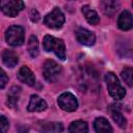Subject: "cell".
Masks as SVG:
<instances>
[{
    "mask_svg": "<svg viewBox=\"0 0 133 133\" xmlns=\"http://www.w3.org/2000/svg\"><path fill=\"white\" fill-rule=\"evenodd\" d=\"M43 47L47 52H54L59 59H65V46L62 39L56 38L52 35H46L43 39Z\"/></svg>",
    "mask_w": 133,
    "mask_h": 133,
    "instance_id": "obj_1",
    "label": "cell"
},
{
    "mask_svg": "<svg viewBox=\"0 0 133 133\" xmlns=\"http://www.w3.org/2000/svg\"><path fill=\"white\" fill-rule=\"evenodd\" d=\"M105 81L107 84L108 92L114 100H122L125 97L126 90L119 83L117 77L112 72H108L105 75Z\"/></svg>",
    "mask_w": 133,
    "mask_h": 133,
    "instance_id": "obj_2",
    "label": "cell"
},
{
    "mask_svg": "<svg viewBox=\"0 0 133 133\" xmlns=\"http://www.w3.org/2000/svg\"><path fill=\"white\" fill-rule=\"evenodd\" d=\"M24 34L23 27L12 25L5 32V41L11 47H19L24 43Z\"/></svg>",
    "mask_w": 133,
    "mask_h": 133,
    "instance_id": "obj_3",
    "label": "cell"
},
{
    "mask_svg": "<svg viewBox=\"0 0 133 133\" xmlns=\"http://www.w3.org/2000/svg\"><path fill=\"white\" fill-rule=\"evenodd\" d=\"M61 74V66L52 59L45 61L43 65V75L48 82H55Z\"/></svg>",
    "mask_w": 133,
    "mask_h": 133,
    "instance_id": "obj_4",
    "label": "cell"
},
{
    "mask_svg": "<svg viewBox=\"0 0 133 133\" xmlns=\"http://www.w3.org/2000/svg\"><path fill=\"white\" fill-rule=\"evenodd\" d=\"M64 21H65L64 15L58 7L53 8V10L51 12H49L48 15H46V17L44 19L45 25H47L49 28H52V29L61 28Z\"/></svg>",
    "mask_w": 133,
    "mask_h": 133,
    "instance_id": "obj_5",
    "label": "cell"
},
{
    "mask_svg": "<svg viewBox=\"0 0 133 133\" xmlns=\"http://www.w3.org/2000/svg\"><path fill=\"white\" fill-rule=\"evenodd\" d=\"M24 8L22 0H0V9L8 17H16Z\"/></svg>",
    "mask_w": 133,
    "mask_h": 133,
    "instance_id": "obj_6",
    "label": "cell"
},
{
    "mask_svg": "<svg viewBox=\"0 0 133 133\" xmlns=\"http://www.w3.org/2000/svg\"><path fill=\"white\" fill-rule=\"evenodd\" d=\"M57 103L62 110L68 111V112H73L78 108L77 98L71 92L61 94L57 99Z\"/></svg>",
    "mask_w": 133,
    "mask_h": 133,
    "instance_id": "obj_7",
    "label": "cell"
},
{
    "mask_svg": "<svg viewBox=\"0 0 133 133\" xmlns=\"http://www.w3.org/2000/svg\"><path fill=\"white\" fill-rule=\"evenodd\" d=\"M77 41L84 46H92L96 42V35L94 32L85 29V28H78L75 32Z\"/></svg>",
    "mask_w": 133,
    "mask_h": 133,
    "instance_id": "obj_8",
    "label": "cell"
},
{
    "mask_svg": "<svg viewBox=\"0 0 133 133\" xmlns=\"http://www.w3.org/2000/svg\"><path fill=\"white\" fill-rule=\"evenodd\" d=\"M47 108V103L44 99L38 97L37 95H32L29 100V104L27 106L28 111L30 112H41L46 110Z\"/></svg>",
    "mask_w": 133,
    "mask_h": 133,
    "instance_id": "obj_9",
    "label": "cell"
},
{
    "mask_svg": "<svg viewBox=\"0 0 133 133\" xmlns=\"http://www.w3.org/2000/svg\"><path fill=\"white\" fill-rule=\"evenodd\" d=\"M121 7L119 0H102L101 2V8L104 15L107 17H112L116 14V11Z\"/></svg>",
    "mask_w": 133,
    "mask_h": 133,
    "instance_id": "obj_10",
    "label": "cell"
},
{
    "mask_svg": "<svg viewBox=\"0 0 133 133\" xmlns=\"http://www.w3.org/2000/svg\"><path fill=\"white\" fill-rule=\"evenodd\" d=\"M17 76H18V79L21 82H23V83H25V84H27L29 86H32L34 84V82H35V78H34V75L32 73V71L26 65L22 66L19 70Z\"/></svg>",
    "mask_w": 133,
    "mask_h": 133,
    "instance_id": "obj_11",
    "label": "cell"
},
{
    "mask_svg": "<svg viewBox=\"0 0 133 133\" xmlns=\"http://www.w3.org/2000/svg\"><path fill=\"white\" fill-rule=\"evenodd\" d=\"M132 25H133V22H132V15L129 10H124L119 17H118V20H117V26L119 29L126 31V30H129L132 28Z\"/></svg>",
    "mask_w": 133,
    "mask_h": 133,
    "instance_id": "obj_12",
    "label": "cell"
},
{
    "mask_svg": "<svg viewBox=\"0 0 133 133\" xmlns=\"http://www.w3.org/2000/svg\"><path fill=\"white\" fill-rule=\"evenodd\" d=\"M1 58H2L3 63L6 66H8V68H14L18 63V61H19L18 55L14 51L7 50V49L3 50L2 54H1Z\"/></svg>",
    "mask_w": 133,
    "mask_h": 133,
    "instance_id": "obj_13",
    "label": "cell"
},
{
    "mask_svg": "<svg viewBox=\"0 0 133 133\" xmlns=\"http://www.w3.org/2000/svg\"><path fill=\"white\" fill-rule=\"evenodd\" d=\"M81 10H82V14L84 15L86 21H87L89 24H91V25H97V24H99V22H100V17H99V15L97 14L96 10L91 9L88 5L82 6Z\"/></svg>",
    "mask_w": 133,
    "mask_h": 133,
    "instance_id": "obj_14",
    "label": "cell"
},
{
    "mask_svg": "<svg viewBox=\"0 0 133 133\" xmlns=\"http://www.w3.org/2000/svg\"><path fill=\"white\" fill-rule=\"evenodd\" d=\"M94 127H95L96 132H98V133H109V132H112L111 125L109 124V122L105 117L96 118L95 123H94Z\"/></svg>",
    "mask_w": 133,
    "mask_h": 133,
    "instance_id": "obj_15",
    "label": "cell"
},
{
    "mask_svg": "<svg viewBox=\"0 0 133 133\" xmlns=\"http://www.w3.org/2000/svg\"><path fill=\"white\" fill-rule=\"evenodd\" d=\"M21 88L19 86H12L7 94V105L10 108H16L18 106V101L20 98Z\"/></svg>",
    "mask_w": 133,
    "mask_h": 133,
    "instance_id": "obj_16",
    "label": "cell"
},
{
    "mask_svg": "<svg viewBox=\"0 0 133 133\" xmlns=\"http://www.w3.org/2000/svg\"><path fill=\"white\" fill-rule=\"evenodd\" d=\"M28 53L32 58H35L39 53V43L35 35H31L28 41Z\"/></svg>",
    "mask_w": 133,
    "mask_h": 133,
    "instance_id": "obj_17",
    "label": "cell"
},
{
    "mask_svg": "<svg viewBox=\"0 0 133 133\" xmlns=\"http://www.w3.org/2000/svg\"><path fill=\"white\" fill-rule=\"evenodd\" d=\"M69 131L74 132V133H85L88 131V127H87L86 122L75 121V122L71 123V125L69 127Z\"/></svg>",
    "mask_w": 133,
    "mask_h": 133,
    "instance_id": "obj_18",
    "label": "cell"
},
{
    "mask_svg": "<svg viewBox=\"0 0 133 133\" xmlns=\"http://www.w3.org/2000/svg\"><path fill=\"white\" fill-rule=\"evenodd\" d=\"M111 115H112V118H113L114 123H115L118 127H121V128H126V126H127V119L125 118L124 114H123L118 109L115 108L113 111L111 110Z\"/></svg>",
    "mask_w": 133,
    "mask_h": 133,
    "instance_id": "obj_19",
    "label": "cell"
},
{
    "mask_svg": "<svg viewBox=\"0 0 133 133\" xmlns=\"http://www.w3.org/2000/svg\"><path fill=\"white\" fill-rule=\"evenodd\" d=\"M121 76H122L123 80L128 84V86L131 87L133 85V70H132V68H130V66L125 68L122 71Z\"/></svg>",
    "mask_w": 133,
    "mask_h": 133,
    "instance_id": "obj_20",
    "label": "cell"
},
{
    "mask_svg": "<svg viewBox=\"0 0 133 133\" xmlns=\"http://www.w3.org/2000/svg\"><path fill=\"white\" fill-rule=\"evenodd\" d=\"M45 132H61L63 131V127L61 123H51L45 125V128L43 129Z\"/></svg>",
    "mask_w": 133,
    "mask_h": 133,
    "instance_id": "obj_21",
    "label": "cell"
},
{
    "mask_svg": "<svg viewBox=\"0 0 133 133\" xmlns=\"http://www.w3.org/2000/svg\"><path fill=\"white\" fill-rule=\"evenodd\" d=\"M8 126H9V124H8L7 118L3 115H0V133L6 132L8 130Z\"/></svg>",
    "mask_w": 133,
    "mask_h": 133,
    "instance_id": "obj_22",
    "label": "cell"
},
{
    "mask_svg": "<svg viewBox=\"0 0 133 133\" xmlns=\"http://www.w3.org/2000/svg\"><path fill=\"white\" fill-rule=\"evenodd\" d=\"M8 82V77L6 73L0 68V88H4Z\"/></svg>",
    "mask_w": 133,
    "mask_h": 133,
    "instance_id": "obj_23",
    "label": "cell"
},
{
    "mask_svg": "<svg viewBox=\"0 0 133 133\" xmlns=\"http://www.w3.org/2000/svg\"><path fill=\"white\" fill-rule=\"evenodd\" d=\"M30 19H31V21H33V22H37V21L39 20V15H38V12H37L35 9L30 10Z\"/></svg>",
    "mask_w": 133,
    "mask_h": 133,
    "instance_id": "obj_24",
    "label": "cell"
}]
</instances>
